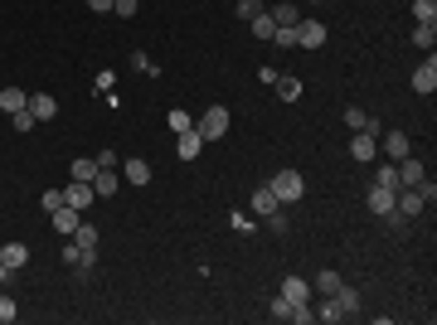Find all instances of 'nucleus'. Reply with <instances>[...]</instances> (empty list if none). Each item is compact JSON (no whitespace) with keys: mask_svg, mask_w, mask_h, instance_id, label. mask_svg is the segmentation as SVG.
<instances>
[{"mask_svg":"<svg viewBox=\"0 0 437 325\" xmlns=\"http://www.w3.org/2000/svg\"><path fill=\"white\" fill-rule=\"evenodd\" d=\"M233 10H238V20H253V15H262V0H238Z\"/></svg>","mask_w":437,"mask_h":325,"instance_id":"nucleus-33","label":"nucleus"},{"mask_svg":"<svg viewBox=\"0 0 437 325\" xmlns=\"http://www.w3.org/2000/svg\"><path fill=\"white\" fill-rule=\"evenodd\" d=\"M399 165V185H423V165L413 160V156H403V160H394Z\"/></svg>","mask_w":437,"mask_h":325,"instance_id":"nucleus-18","label":"nucleus"},{"mask_svg":"<svg viewBox=\"0 0 437 325\" xmlns=\"http://www.w3.org/2000/svg\"><path fill=\"white\" fill-rule=\"evenodd\" d=\"M433 88H437V59L428 54V63H418V68H413V93H423V98H428Z\"/></svg>","mask_w":437,"mask_h":325,"instance_id":"nucleus-6","label":"nucleus"},{"mask_svg":"<svg viewBox=\"0 0 437 325\" xmlns=\"http://www.w3.org/2000/svg\"><path fill=\"white\" fill-rule=\"evenodd\" d=\"M277 296H282V301H292V306H306V301H311V282H302V277H287Z\"/></svg>","mask_w":437,"mask_h":325,"instance_id":"nucleus-10","label":"nucleus"},{"mask_svg":"<svg viewBox=\"0 0 437 325\" xmlns=\"http://www.w3.org/2000/svg\"><path fill=\"white\" fill-rule=\"evenodd\" d=\"M29 112H34L39 121H54V116H59V98H54V93H29Z\"/></svg>","mask_w":437,"mask_h":325,"instance_id":"nucleus-11","label":"nucleus"},{"mask_svg":"<svg viewBox=\"0 0 437 325\" xmlns=\"http://www.w3.org/2000/svg\"><path fill=\"white\" fill-rule=\"evenodd\" d=\"M272 44H277V49H287V44H297V29H277V34H272Z\"/></svg>","mask_w":437,"mask_h":325,"instance_id":"nucleus-38","label":"nucleus"},{"mask_svg":"<svg viewBox=\"0 0 437 325\" xmlns=\"http://www.w3.org/2000/svg\"><path fill=\"white\" fill-rule=\"evenodd\" d=\"M98 233H103V228H93V223H78V228H73L78 248H98Z\"/></svg>","mask_w":437,"mask_h":325,"instance_id":"nucleus-28","label":"nucleus"},{"mask_svg":"<svg viewBox=\"0 0 437 325\" xmlns=\"http://www.w3.org/2000/svg\"><path fill=\"white\" fill-rule=\"evenodd\" d=\"M272 321H292V301L277 296V301H272Z\"/></svg>","mask_w":437,"mask_h":325,"instance_id":"nucleus-36","label":"nucleus"},{"mask_svg":"<svg viewBox=\"0 0 437 325\" xmlns=\"http://www.w3.org/2000/svg\"><path fill=\"white\" fill-rule=\"evenodd\" d=\"M165 126H170V131L180 136V131H190V126H195V116H190L185 107H170V112H165Z\"/></svg>","mask_w":437,"mask_h":325,"instance_id":"nucleus-21","label":"nucleus"},{"mask_svg":"<svg viewBox=\"0 0 437 325\" xmlns=\"http://www.w3.org/2000/svg\"><path fill=\"white\" fill-rule=\"evenodd\" d=\"M5 282H10V267H5V262H0V287H5Z\"/></svg>","mask_w":437,"mask_h":325,"instance_id":"nucleus-42","label":"nucleus"},{"mask_svg":"<svg viewBox=\"0 0 437 325\" xmlns=\"http://www.w3.org/2000/svg\"><path fill=\"white\" fill-rule=\"evenodd\" d=\"M93 199H98V190H93L88 180H73V185L64 190V204H68V209H78V214H83V209H88Z\"/></svg>","mask_w":437,"mask_h":325,"instance_id":"nucleus-4","label":"nucleus"},{"mask_svg":"<svg viewBox=\"0 0 437 325\" xmlns=\"http://www.w3.org/2000/svg\"><path fill=\"white\" fill-rule=\"evenodd\" d=\"M374 185H384V190H399V165H379Z\"/></svg>","mask_w":437,"mask_h":325,"instance_id":"nucleus-30","label":"nucleus"},{"mask_svg":"<svg viewBox=\"0 0 437 325\" xmlns=\"http://www.w3.org/2000/svg\"><path fill=\"white\" fill-rule=\"evenodd\" d=\"M195 131H200V136H205V141H218V136H228V107H209L205 112V116H200V121H195Z\"/></svg>","mask_w":437,"mask_h":325,"instance_id":"nucleus-2","label":"nucleus"},{"mask_svg":"<svg viewBox=\"0 0 437 325\" xmlns=\"http://www.w3.org/2000/svg\"><path fill=\"white\" fill-rule=\"evenodd\" d=\"M316 287H321V296L340 292V272H316Z\"/></svg>","mask_w":437,"mask_h":325,"instance_id":"nucleus-31","label":"nucleus"},{"mask_svg":"<svg viewBox=\"0 0 437 325\" xmlns=\"http://www.w3.org/2000/svg\"><path fill=\"white\" fill-rule=\"evenodd\" d=\"M200 151H205V136H200V131H195V126H190V131H180V136H175V156H180V160H195V156H200Z\"/></svg>","mask_w":437,"mask_h":325,"instance_id":"nucleus-8","label":"nucleus"},{"mask_svg":"<svg viewBox=\"0 0 437 325\" xmlns=\"http://www.w3.org/2000/svg\"><path fill=\"white\" fill-rule=\"evenodd\" d=\"M121 175H126V185H151V165H146L141 156H131V160L121 165Z\"/></svg>","mask_w":437,"mask_h":325,"instance_id":"nucleus-14","label":"nucleus"},{"mask_svg":"<svg viewBox=\"0 0 437 325\" xmlns=\"http://www.w3.org/2000/svg\"><path fill=\"white\" fill-rule=\"evenodd\" d=\"M112 10H117L121 20H131V15H136V0H112Z\"/></svg>","mask_w":437,"mask_h":325,"instance_id":"nucleus-39","label":"nucleus"},{"mask_svg":"<svg viewBox=\"0 0 437 325\" xmlns=\"http://www.w3.org/2000/svg\"><path fill=\"white\" fill-rule=\"evenodd\" d=\"M88 10H98V15H108V10H112V0H88Z\"/></svg>","mask_w":437,"mask_h":325,"instance_id":"nucleus-41","label":"nucleus"},{"mask_svg":"<svg viewBox=\"0 0 437 325\" xmlns=\"http://www.w3.org/2000/svg\"><path fill=\"white\" fill-rule=\"evenodd\" d=\"M34 121H39V116H34V112H29V107H24V112H15V131H29Z\"/></svg>","mask_w":437,"mask_h":325,"instance_id":"nucleus-37","label":"nucleus"},{"mask_svg":"<svg viewBox=\"0 0 437 325\" xmlns=\"http://www.w3.org/2000/svg\"><path fill=\"white\" fill-rule=\"evenodd\" d=\"M98 170H103V165H98V156H93V160H73V180H88V185H93V175H98Z\"/></svg>","mask_w":437,"mask_h":325,"instance_id":"nucleus-27","label":"nucleus"},{"mask_svg":"<svg viewBox=\"0 0 437 325\" xmlns=\"http://www.w3.org/2000/svg\"><path fill=\"white\" fill-rule=\"evenodd\" d=\"M0 262H5L10 272H20V267L29 262V248H24V243H5V248H0Z\"/></svg>","mask_w":437,"mask_h":325,"instance_id":"nucleus-15","label":"nucleus"},{"mask_svg":"<svg viewBox=\"0 0 437 325\" xmlns=\"http://www.w3.org/2000/svg\"><path fill=\"white\" fill-rule=\"evenodd\" d=\"M78 267L93 272V267H98V248H78Z\"/></svg>","mask_w":437,"mask_h":325,"instance_id":"nucleus-34","label":"nucleus"},{"mask_svg":"<svg viewBox=\"0 0 437 325\" xmlns=\"http://www.w3.org/2000/svg\"><path fill=\"white\" fill-rule=\"evenodd\" d=\"M282 204H277V195H272V185H262V190H253V214L258 218H267V214H277Z\"/></svg>","mask_w":437,"mask_h":325,"instance_id":"nucleus-13","label":"nucleus"},{"mask_svg":"<svg viewBox=\"0 0 437 325\" xmlns=\"http://www.w3.org/2000/svg\"><path fill=\"white\" fill-rule=\"evenodd\" d=\"M413 20L418 24H437V0H413Z\"/></svg>","mask_w":437,"mask_h":325,"instance_id":"nucleus-23","label":"nucleus"},{"mask_svg":"<svg viewBox=\"0 0 437 325\" xmlns=\"http://www.w3.org/2000/svg\"><path fill=\"white\" fill-rule=\"evenodd\" d=\"M297 44H302V49H321V44H326V24L302 15V24H297Z\"/></svg>","mask_w":437,"mask_h":325,"instance_id":"nucleus-3","label":"nucleus"},{"mask_svg":"<svg viewBox=\"0 0 437 325\" xmlns=\"http://www.w3.org/2000/svg\"><path fill=\"white\" fill-rule=\"evenodd\" d=\"M0 107L15 116V112H24V107H29V93H24V88H0Z\"/></svg>","mask_w":437,"mask_h":325,"instance_id":"nucleus-16","label":"nucleus"},{"mask_svg":"<svg viewBox=\"0 0 437 325\" xmlns=\"http://www.w3.org/2000/svg\"><path fill=\"white\" fill-rule=\"evenodd\" d=\"M267 15H272V24H277V29H297V24H302V10H297L292 0H277Z\"/></svg>","mask_w":437,"mask_h":325,"instance_id":"nucleus-7","label":"nucleus"},{"mask_svg":"<svg viewBox=\"0 0 437 325\" xmlns=\"http://www.w3.org/2000/svg\"><path fill=\"white\" fill-rule=\"evenodd\" d=\"M330 296H340V306H345L350 316L360 311V292H355V287H345V282H340V292H330Z\"/></svg>","mask_w":437,"mask_h":325,"instance_id":"nucleus-29","label":"nucleus"},{"mask_svg":"<svg viewBox=\"0 0 437 325\" xmlns=\"http://www.w3.org/2000/svg\"><path fill=\"white\" fill-rule=\"evenodd\" d=\"M384 156H389V160H403V156H408V131H389V136H384Z\"/></svg>","mask_w":437,"mask_h":325,"instance_id":"nucleus-17","label":"nucleus"},{"mask_svg":"<svg viewBox=\"0 0 437 325\" xmlns=\"http://www.w3.org/2000/svg\"><path fill=\"white\" fill-rule=\"evenodd\" d=\"M267 223H272V233H287V214L277 209V214H267Z\"/></svg>","mask_w":437,"mask_h":325,"instance_id":"nucleus-40","label":"nucleus"},{"mask_svg":"<svg viewBox=\"0 0 437 325\" xmlns=\"http://www.w3.org/2000/svg\"><path fill=\"white\" fill-rule=\"evenodd\" d=\"M39 204H44V214L64 209V190H44V195H39Z\"/></svg>","mask_w":437,"mask_h":325,"instance_id":"nucleus-32","label":"nucleus"},{"mask_svg":"<svg viewBox=\"0 0 437 325\" xmlns=\"http://www.w3.org/2000/svg\"><path fill=\"white\" fill-rule=\"evenodd\" d=\"M316 321H326V325H340V321H350V311L340 306V296H326V301L316 306Z\"/></svg>","mask_w":437,"mask_h":325,"instance_id":"nucleus-12","label":"nucleus"},{"mask_svg":"<svg viewBox=\"0 0 437 325\" xmlns=\"http://www.w3.org/2000/svg\"><path fill=\"white\" fill-rule=\"evenodd\" d=\"M93 190L98 195H117V170H98L93 175Z\"/></svg>","mask_w":437,"mask_h":325,"instance_id":"nucleus-26","label":"nucleus"},{"mask_svg":"<svg viewBox=\"0 0 437 325\" xmlns=\"http://www.w3.org/2000/svg\"><path fill=\"white\" fill-rule=\"evenodd\" d=\"M248 24H253V39H267V44H272V34H277V24H272V15H267V10H262V15H253Z\"/></svg>","mask_w":437,"mask_h":325,"instance_id":"nucleus-20","label":"nucleus"},{"mask_svg":"<svg viewBox=\"0 0 437 325\" xmlns=\"http://www.w3.org/2000/svg\"><path fill=\"white\" fill-rule=\"evenodd\" d=\"M413 44L433 54V44H437V24H418V29H413Z\"/></svg>","mask_w":437,"mask_h":325,"instance_id":"nucleus-25","label":"nucleus"},{"mask_svg":"<svg viewBox=\"0 0 437 325\" xmlns=\"http://www.w3.org/2000/svg\"><path fill=\"white\" fill-rule=\"evenodd\" d=\"M15 316H20V306H15L10 296H0V325H10V321H15Z\"/></svg>","mask_w":437,"mask_h":325,"instance_id":"nucleus-35","label":"nucleus"},{"mask_svg":"<svg viewBox=\"0 0 437 325\" xmlns=\"http://www.w3.org/2000/svg\"><path fill=\"white\" fill-rule=\"evenodd\" d=\"M345 126H350V131H374V136H379V121H374L369 112H360V107L345 112Z\"/></svg>","mask_w":437,"mask_h":325,"instance_id":"nucleus-19","label":"nucleus"},{"mask_svg":"<svg viewBox=\"0 0 437 325\" xmlns=\"http://www.w3.org/2000/svg\"><path fill=\"white\" fill-rule=\"evenodd\" d=\"M394 195H399V190H384V185H374V190L364 195V209H369V214H379V218H389V214H394Z\"/></svg>","mask_w":437,"mask_h":325,"instance_id":"nucleus-5","label":"nucleus"},{"mask_svg":"<svg viewBox=\"0 0 437 325\" xmlns=\"http://www.w3.org/2000/svg\"><path fill=\"white\" fill-rule=\"evenodd\" d=\"M54 228H59V233H73V228H78V209H68V204L54 209Z\"/></svg>","mask_w":437,"mask_h":325,"instance_id":"nucleus-22","label":"nucleus"},{"mask_svg":"<svg viewBox=\"0 0 437 325\" xmlns=\"http://www.w3.org/2000/svg\"><path fill=\"white\" fill-rule=\"evenodd\" d=\"M350 156H355V160H374V156H379V136H374V131H355Z\"/></svg>","mask_w":437,"mask_h":325,"instance_id":"nucleus-9","label":"nucleus"},{"mask_svg":"<svg viewBox=\"0 0 437 325\" xmlns=\"http://www.w3.org/2000/svg\"><path fill=\"white\" fill-rule=\"evenodd\" d=\"M272 88H277V98H282V103H297V98H302V83H297V78H277Z\"/></svg>","mask_w":437,"mask_h":325,"instance_id":"nucleus-24","label":"nucleus"},{"mask_svg":"<svg viewBox=\"0 0 437 325\" xmlns=\"http://www.w3.org/2000/svg\"><path fill=\"white\" fill-rule=\"evenodd\" d=\"M272 195H277V204H292V199H302V195H306V180H302V170H282V175H272Z\"/></svg>","mask_w":437,"mask_h":325,"instance_id":"nucleus-1","label":"nucleus"}]
</instances>
